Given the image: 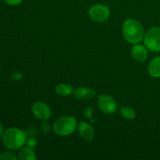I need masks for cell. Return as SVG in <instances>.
<instances>
[{"label":"cell","instance_id":"5bb4252c","mask_svg":"<svg viewBox=\"0 0 160 160\" xmlns=\"http://www.w3.org/2000/svg\"><path fill=\"white\" fill-rule=\"evenodd\" d=\"M120 112L124 118L128 120H133L136 117V112L134 109L128 106H123L120 108Z\"/></svg>","mask_w":160,"mask_h":160},{"label":"cell","instance_id":"3957f363","mask_svg":"<svg viewBox=\"0 0 160 160\" xmlns=\"http://www.w3.org/2000/svg\"><path fill=\"white\" fill-rule=\"evenodd\" d=\"M77 128V120L74 117L65 116L58 118L53 125L55 133L59 136L70 135Z\"/></svg>","mask_w":160,"mask_h":160},{"label":"cell","instance_id":"9a60e30c","mask_svg":"<svg viewBox=\"0 0 160 160\" xmlns=\"http://www.w3.org/2000/svg\"><path fill=\"white\" fill-rule=\"evenodd\" d=\"M17 157L12 152H4L0 155V160H17Z\"/></svg>","mask_w":160,"mask_h":160},{"label":"cell","instance_id":"ac0fdd59","mask_svg":"<svg viewBox=\"0 0 160 160\" xmlns=\"http://www.w3.org/2000/svg\"><path fill=\"white\" fill-rule=\"evenodd\" d=\"M49 126L47 123H45L43 125H42V131L44 133H48L49 131Z\"/></svg>","mask_w":160,"mask_h":160},{"label":"cell","instance_id":"9c48e42d","mask_svg":"<svg viewBox=\"0 0 160 160\" xmlns=\"http://www.w3.org/2000/svg\"><path fill=\"white\" fill-rule=\"evenodd\" d=\"M131 53L134 59L138 62H145L148 57V51L146 48L139 44H135L131 50Z\"/></svg>","mask_w":160,"mask_h":160},{"label":"cell","instance_id":"ba28073f","mask_svg":"<svg viewBox=\"0 0 160 160\" xmlns=\"http://www.w3.org/2000/svg\"><path fill=\"white\" fill-rule=\"evenodd\" d=\"M78 131L81 138L87 141H91L95 137L94 128L86 122H81L78 125Z\"/></svg>","mask_w":160,"mask_h":160},{"label":"cell","instance_id":"7a4b0ae2","mask_svg":"<svg viewBox=\"0 0 160 160\" xmlns=\"http://www.w3.org/2000/svg\"><path fill=\"white\" fill-rule=\"evenodd\" d=\"M123 34L128 42L138 44L144 38V28L140 22L134 19L125 20L123 24Z\"/></svg>","mask_w":160,"mask_h":160},{"label":"cell","instance_id":"2e32d148","mask_svg":"<svg viewBox=\"0 0 160 160\" xmlns=\"http://www.w3.org/2000/svg\"><path fill=\"white\" fill-rule=\"evenodd\" d=\"M26 145L28 147L32 148L36 146V145H37V142H36V140L34 138H29L28 139H27Z\"/></svg>","mask_w":160,"mask_h":160},{"label":"cell","instance_id":"7c38bea8","mask_svg":"<svg viewBox=\"0 0 160 160\" xmlns=\"http://www.w3.org/2000/svg\"><path fill=\"white\" fill-rule=\"evenodd\" d=\"M55 91L56 93L62 96H67V95H70V94L73 93V88L69 84H58L55 88Z\"/></svg>","mask_w":160,"mask_h":160},{"label":"cell","instance_id":"e0dca14e","mask_svg":"<svg viewBox=\"0 0 160 160\" xmlns=\"http://www.w3.org/2000/svg\"><path fill=\"white\" fill-rule=\"evenodd\" d=\"M5 2L7 3L8 5L10 6H17V5L20 4L23 0H4Z\"/></svg>","mask_w":160,"mask_h":160},{"label":"cell","instance_id":"5b68a950","mask_svg":"<svg viewBox=\"0 0 160 160\" xmlns=\"http://www.w3.org/2000/svg\"><path fill=\"white\" fill-rule=\"evenodd\" d=\"M89 17L95 22H104L109 18L110 11L105 5L97 4L92 6L89 9Z\"/></svg>","mask_w":160,"mask_h":160},{"label":"cell","instance_id":"8fae6325","mask_svg":"<svg viewBox=\"0 0 160 160\" xmlns=\"http://www.w3.org/2000/svg\"><path fill=\"white\" fill-rule=\"evenodd\" d=\"M148 73L153 78H160V56L154 58L150 62Z\"/></svg>","mask_w":160,"mask_h":160},{"label":"cell","instance_id":"52a82bcc","mask_svg":"<svg viewBox=\"0 0 160 160\" xmlns=\"http://www.w3.org/2000/svg\"><path fill=\"white\" fill-rule=\"evenodd\" d=\"M33 113L39 120H46L51 117L50 108L45 103L42 102H37L33 105Z\"/></svg>","mask_w":160,"mask_h":160},{"label":"cell","instance_id":"6da1fadb","mask_svg":"<svg viewBox=\"0 0 160 160\" xmlns=\"http://www.w3.org/2000/svg\"><path fill=\"white\" fill-rule=\"evenodd\" d=\"M2 138L6 148L11 150H17L26 144L27 134L21 129L10 128L3 131Z\"/></svg>","mask_w":160,"mask_h":160},{"label":"cell","instance_id":"ffe728a7","mask_svg":"<svg viewBox=\"0 0 160 160\" xmlns=\"http://www.w3.org/2000/svg\"><path fill=\"white\" fill-rule=\"evenodd\" d=\"M2 134H3V128L2 123H0V139H1L2 137Z\"/></svg>","mask_w":160,"mask_h":160},{"label":"cell","instance_id":"30bf717a","mask_svg":"<svg viewBox=\"0 0 160 160\" xmlns=\"http://www.w3.org/2000/svg\"><path fill=\"white\" fill-rule=\"evenodd\" d=\"M73 95L78 99H90L95 96V92L87 88H78L73 91Z\"/></svg>","mask_w":160,"mask_h":160},{"label":"cell","instance_id":"d6986e66","mask_svg":"<svg viewBox=\"0 0 160 160\" xmlns=\"http://www.w3.org/2000/svg\"><path fill=\"white\" fill-rule=\"evenodd\" d=\"M92 108L89 107V108H87V109H86V110H85V114L88 116V117H90L91 116H92Z\"/></svg>","mask_w":160,"mask_h":160},{"label":"cell","instance_id":"4fadbf2b","mask_svg":"<svg viewBox=\"0 0 160 160\" xmlns=\"http://www.w3.org/2000/svg\"><path fill=\"white\" fill-rule=\"evenodd\" d=\"M18 158L20 160H34L36 159L34 152L29 147L22 148L19 152Z\"/></svg>","mask_w":160,"mask_h":160},{"label":"cell","instance_id":"277c9868","mask_svg":"<svg viewBox=\"0 0 160 160\" xmlns=\"http://www.w3.org/2000/svg\"><path fill=\"white\" fill-rule=\"evenodd\" d=\"M144 43L146 48L152 52L160 51V28H151L144 36Z\"/></svg>","mask_w":160,"mask_h":160},{"label":"cell","instance_id":"8992f818","mask_svg":"<svg viewBox=\"0 0 160 160\" xmlns=\"http://www.w3.org/2000/svg\"><path fill=\"white\" fill-rule=\"evenodd\" d=\"M97 102H98V108L104 113L112 114L117 111V102L110 95H106V94L99 95Z\"/></svg>","mask_w":160,"mask_h":160}]
</instances>
